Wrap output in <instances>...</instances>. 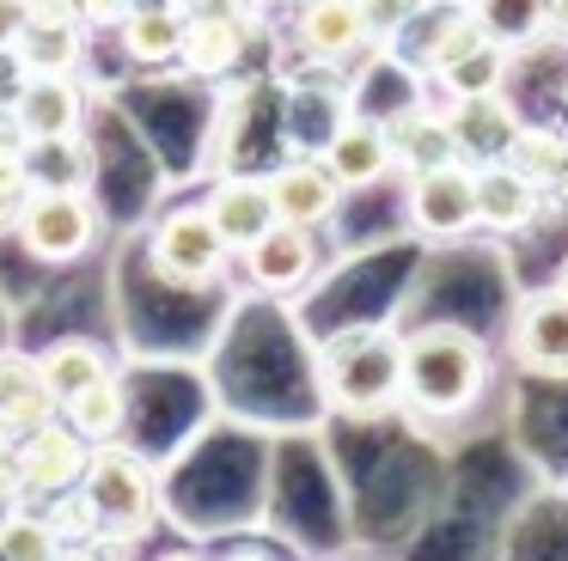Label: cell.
<instances>
[{
	"label": "cell",
	"instance_id": "1",
	"mask_svg": "<svg viewBox=\"0 0 568 561\" xmlns=\"http://www.w3.org/2000/svg\"><path fill=\"white\" fill-rule=\"evenodd\" d=\"M495 385V354L465 324H422L404 336V409L422 421H458Z\"/></svg>",
	"mask_w": 568,
	"mask_h": 561
},
{
	"label": "cell",
	"instance_id": "2",
	"mask_svg": "<svg viewBox=\"0 0 568 561\" xmlns=\"http://www.w3.org/2000/svg\"><path fill=\"white\" fill-rule=\"evenodd\" d=\"M318 390L336 415H373L404 409V336L385 324L336 329L331 341H318Z\"/></svg>",
	"mask_w": 568,
	"mask_h": 561
},
{
	"label": "cell",
	"instance_id": "3",
	"mask_svg": "<svg viewBox=\"0 0 568 561\" xmlns=\"http://www.w3.org/2000/svg\"><path fill=\"white\" fill-rule=\"evenodd\" d=\"M80 507L92 519V537L104 549H129L135 537L153 531L160 519V470L148 463V451L123 446V439H104L92 446L87 476H80Z\"/></svg>",
	"mask_w": 568,
	"mask_h": 561
},
{
	"label": "cell",
	"instance_id": "4",
	"mask_svg": "<svg viewBox=\"0 0 568 561\" xmlns=\"http://www.w3.org/2000/svg\"><path fill=\"white\" fill-rule=\"evenodd\" d=\"M148 256H153V275L172 280V287H214L233 263V244L221 238L209 207H178L153 226Z\"/></svg>",
	"mask_w": 568,
	"mask_h": 561
},
{
	"label": "cell",
	"instance_id": "5",
	"mask_svg": "<svg viewBox=\"0 0 568 561\" xmlns=\"http://www.w3.org/2000/svg\"><path fill=\"white\" fill-rule=\"evenodd\" d=\"M19 244H26L38 263L62 268L99 244V207L87 190H31L26 214H19Z\"/></svg>",
	"mask_w": 568,
	"mask_h": 561
},
{
	"label": "cell",
	"instance_id": "6",
	"mask_svg": "<svg viewBox=\"0 0 568 561\" xmlns=\"http://www.w3.org/2000/svg\"><path fill=\"white\" fill-rule=\"evenodd\" d=\"M404 214H409V226H416L422 238H434V244L477 232V165L446 159V165L409 171Z\"/></svg>",
	"mask_w": 568,
	"mask_h": 561
},
{
	"label": "cell",
	"instance_id": "7",
	"mask_svg": "<svg viewBox=\"0 0 568 561\" xmlns=\"http://www.w3.org/2000/svg\"><path fill=\"white\" fill-rule=\"evenodd\" d=\"M92 458V439L80 427H68L62 415L43 427H31L26 439H13V463H19V482H26V507H50V500L74 494L80 476H87Z\"/></svg>",
	"mask_w": 568,
	"mask_h": 561
},
{
	"label": "cell",
	"instance_id": "8",
	"mask_svg": "<svg viewBox=\"0 0 568 561\" xmlns=\"http://www.w3.org/2000/svg\"><path fill=\"white\" fill-rule=\"evenodd\" d=\"M507 354L531 378H568V293H526L507 324Z\"/></svg>",
	"mask_w": 568,
	"mask_h": 561
},
{
	"label": "cell",
	"instance_id": "9",
	"mask_svg": "<svg viewBox=\"0 0 568 561\" xmlns=\"http://www.w3.org/2000/svg\"><path fill=\"white\" fill-rule=\"evenodd\" d=\"M245 43H251V24H245V7L233 0H196L184 19V68L202 73V80H221L245 61Z\"/></svg>",
	"mask_w": 568,
	"mask_h": 561
},
{
	"label": "cell",
	"instance_id": "10",
	"mask_svg": "<svg viewBox=\"0 0 568 561\" xmlns=\"http://www.w3.org/2000/svg\"><path fill=\"white\" fill-rule=\"evenodd\" d=\"M446 129H453V146L465 165H495L519 134V110L507 92H465L446 104Z\"/></svg>",
	"mask_w": 568,
	"mask_h": 561
},
{
	"label": "cell",
	"instance_id": "11",
	"mask_svg": "<svg viewBox=\"0 0 568 561\" xmlns=\"http://www.w3.org/2000/svg\"><path fill=\"white\" fill-rule=\"evenodd\" d=\"M294 43L306 61L318 68H343L361 49L373 43L367 19H361V0H300L294 7Z\"/></svg>",
	"mask_w": 568,
	"mask_h": 561
},
{
	"label": "cell",
	"instance_id": "12",
	"mask_svg": "<svg viewBox=\"0 0 568 561\" xmlns=\"http://www.w3.org/2000/svg\"><path fill=\"white\" fill-rule=\"evenodd\" d=\"M343 183H336V171L324 165L318 153H300L287 159V165L270 171V202H275V220H294V226H331L336 207H343Z\"/></svg>",
	"mask_w": 568,
	"mask_h": 561
},
{
	"label": "cell",
	"instance_id": "13",
	"mask_svg": "<svg viewBox=\"0 0 568 561\" xmlns=\"http://www.w3.org/2000/svg\"><path fill=\"white\" fill-rule=\"evenodd\" d=\"M7 110H13L26 141H68L87 122V92H80L74 73H31Z\"/></svg>",
	"mask_w": 568,
	"mask_h": 561
},
{
	"label": "cell",
	"instance_id": "14",
	"mask_svg": "<svg viewBox=\"0 0 568 561\" xmlns=\"http://www.w3.org/2000/svg\"><path fill=\"white\" fill-rule=\"evenodd\" d=\"M318 159L336 171L343 190H367V183H379V177H392V171H397L385 116H343L331 134H324Z\"/></svg>",
	"mask_w": 568,
	"mask_h": 561
},
{
	"label": "cell",
	"instance_id": "15",
	"mask_svg": "<svg viewBox=\"0 0 568 561\" xmlns=\"http://www.w3.org/2000/svg\"><path fill=\"white\" fill-rule=\"evenodd\" d=\"M245 275H251V287H263V293H300L318 275V238H312V226L275 220V226L245 251Z\"/></svg>",
	"mask_w": 568,
	"mask_h": 561
},
{
	"label": "cell",
	"instance_id": "16",
	"mask_svg": "<svg viewBox=\"0 0 568 561\" xmlns=\"http://www.w3.org/2000/svg\"><path fill=\"white\" fill-rule=\"evenodd\" d=\"M209 220L221 226V238L233 244V256H245L251 244L263 238V232L275 226V202H270V177H245V171H233V177H221L209 190Z\"/></svg>",
	"mask_w": 568,
	"mask_h": 561
},
{
	"label": "cell",
	"instance_id": "17",
	"mask_svg": "<svg viewBox=\"0 0 568 561\" xmlns=\"http://www.w3.org/2000/svg\"><path fill=\"white\" fill-rule=\"evenodd\" d=\"M43 421H55V397H50V378H43V360L38 354H19V348H0V434L26 439Z\"/></svg>",
	"mask_w": 568,
	"mask_h": 561
},
{
	"label": "cell",
	"instance_id": "18",
	"mask_svg": "<svg viewBox=\"0 0 568 561\" xmlns=\"http://www.w3.org/2000/svg\"><path fill=\"white\" fill-rule=\"evenodd\" d=\"M385 134H392V159L397 171H428V165H446V159H458L453 146V129H446V110L422 104V98H409V104H397L392 116H385Z\"/></svg>",
	"mask_w": 568,
	"mask_h": 561
},
{
	"label": "cell",
	"instance_id": "19",
	"mask_svg": "<svg viewBox=\"0 0 568 561\" xmlns=\"http://www.w3.org/2000/svg\"><path fill=\"white\" fill-rule=\"evenodd\" d=\"M544 214V190L531 177H519L507 159L477 165V226L489 232H526Z\"/></svg>",
	"mask_w": 568,
	"mask_h": 561
},
{
	"label": "cell",
	"instance_id": "20",
	"mask_svg": "<svg viewBox=\"0 0 568 561\" xmlns=\"http://www.w3.org/2000/svg\"><path fill=\"white\" fill-rule=\"evenodd\" d=\"M184 19H190V7H172V0H135V12L116 24L123 55L135 61V68H165V61H178L184 55Z\"/></svg>",
	"mask_w": 568,
	"mask_h": 561
},
{
	"label": "cell",
	"instance_id": "21",
	"mask_svg": "<svg viewBox=\"0 0 568 561\" xmlns=\"http://www.w3.org/2000/svg\"><path fill=\"white\" fill-rule=\"evenodd\" d=\"M38 360H43V378H50L55 415H62V402H68V397H80V390L99 385L104 373H116V360H111V354H104L92 336H62V341H50V348H43Z\"/></svg>",
	"mask_w": 568,
	"mask_h": 561
},
{
	"label": "cell",
	"instance_id": "22",
	"mask_svg": "<svg viewBox=\"0 0 568 561\" xmlns=\"http://www.w3.org/2000/svg\"><path fill=\"white\" fill-rule=\"evenodd\" d=\"M62 421L80 427L92 446L104 439H123V421H129V390H123V373H104L99 385H87L80 397L62 402Z\"/></svg>",
	"mask_w": 568,
	"mask_h": 561
},
{
	"label": "cell",
	"instance_id": "23",
	"mask_svg": "<svg viewBox=\"0 0 568 561\" xmlns=\"http://www.w3.org/2000/svg\"><path fill=\"white\" fill-rule=\"evenodd\" d=\"M507 165H514L519 177H531L544 195H556V183H562V171H568V134L550 129V122H519L514 146H507Z\"/></svg>",
	"mask_w": 568,
	"mask_h": 561
},
{
	"label": "cell",
	"instance_id": "24",
	"mask_svg": "<svg viewBox=\"0 0 568 561\" xmlns=\"http://www.w3.org/2000/svg\"><path fill=\"white\" fill-rule=\"evenodd\" d=\"M26 165H31V190H87V177H92V153L80 134H68V141H31Z\"/></svg>",
	"mask_w": 568,
	"mask_h": 561
},
{
	"label": "cell",
	"instance_id": "25",
	"mask_svg": "<svg viewBox=\"0 0 568 561\" xmlns=\"http://www.w3.org/2000/svg\"><path fill=\"white\" fill-rule=\"evenodd\" d=\"M13 49L26 61V73H74L80 55H87V24H26V37Z\"/></svg>",
	"mask_w": 568,
	"mask_h": 561
},
{
	"label": "cell",
	"instance_id": "26",
	"mask_svg": "<svg viewBox=\"0 0 568 561\" xmlns=\"http://www.w3.org/2000/svg\"><path fill=\"white\" fill-rule=\"evenodd\" d=\"M470 12H477V24L495 37L501 49H526V43H538V37H550L544 31V0H465Z\"/></svg>",
	"mask_w": 568,
	"mask_h": 561
},
{
	"label": "cell",
	"instance_id": "27",
	"mask_svg": "<svg viewBox=\"0 0 568 561\" xmlns=\"http://www.w3.org/2000/svg\"><path fill=\"white\" fill-rule=\"evenodd\" d=\"M55 555H62V537H55L43 507H13L0 519V561H55Z\"/></svg>",
	"mask_w": 568,
	"mask_h": 561
},
{
	"label": "cell",
	"instance_id": "28",
	"mask_svg": "<svg viewBox=\"0 0 568 561\" xmlns=\"http://www.w3.org/2000/svg\"><path fill=\"white\" fill-rule=\"evenodd\" d=\"M31 202V165L26 146H0V232H19V214Z\"/></svg>",
	"mask_w": 568,
	"mask_h": 561
},
{
	"label": "cell",
	"instance_id": "29",
	"mask_svg": "<svg viewBox=\"0 0 568 561\" xmlns=\"http://www.w3.org/2000/svg\"><path fill=\"white\" fill-rule=\"evenodd\" d=\"M422 7H428V0H361V19H367L373 43H397V37L416 24Z\"/></svg>",
	"mask_w": 568,
	"mask_h": 561
},
{
	"label": "cell",
	"instance_id": "30",
	"mask_svg": "<svg viewBox=\"0 0 568 561\" xmlns=\"http://www.w3.org/2000/svg\"><path fill=\"white\" fill-rule=\"evenodd\" d=\"M74 7H80V24H87V31H116V24L135 12V0H74Z\"/></svg>",
	"mask_w": 568,
	"mask_h": 561
},
{
	"label": "cell",
	"instance_id": "31",
	"mask_svg": "<svg viewBox=\"0 0 568 561\" xmlns=\"http://www.w3.org/2000/svg\"><path fill=\"white\" fill-rule=\"evenodd\" d=\"M13 507H26V482H19V463H13V446H0V519Z\"/></svg>",
	"mask_w": 568,
	"mask_h": 561
},
{
	"label": "cell",
	"instance_id": "32",
	"mask_svg": "<svg viewBox=\"0 0 568 561\" xmlns=\"http://www.w3.org/2000/svg\"><path fill=\"white\" fill-rule=\"evenodd\" d=\"M26 80H31V73H26V61H19V49H0V110L13 104Z\"/></svg>",
	"mask_w": 568,
	"mask_h": 561
},
{
	"label": "cell",
	"instance_id": "33",
	"mask_svg": "<svg viewBox=\"0 0 568 561\" xmlns=\"http://www.w3.org/2000/svg\"><path fill=\"white\" fill-rule=\"evenodd\" d=\"M26 24H31L26 0H0V49H13L19 37H26Z\"/></svg>",
	"mask_w": 568,
	"mask_h": 561
},
{
	"label": "cell",
	"instance_id": "34",
	"mask_svg": "<svg viewBox=\"0 0 568 561\" xmlns=\"http://www.w3.org/2000/svg\"><path fill=\"white\" fill-rule=\"evenodd\" d=\"M26 7H31V24H80L74 0H26Z\"/></svg>",
	"mask_w": 568,
	"mask_h": 561
},
{
	"label": "cell",
	"instance_id": "35",
	"mask_svg": "<svg viewBox=\"0 0 568 561\" xmlns=\"http://www.w3.org/2000/svg\"><path fill=\"white\" fill-rule=\"evenodd\" d=\"M544 31L568 43V0H544Z\"/></svg>",
	"mask_w": 568,
	"mask_h": 561
},
{
	"label": "cell",
	"instance_id": "36",
	"mask_svg": "<svg viewBox=\"0 0 568 561\" xmlns=\"http://www.w3.org/2000/svg\"><path fill=\"white\" fill-rule=\"evenodd\" d=\"M55 561H111V555H104V543H62Z\"/></svg>",
	"mask_w": 568,
	"mask_h": 561
},
{
	"label": "cell",
	"instance_id": "37",
	"mask_svg": "<svg viewBox=\"0 0 568 561\" xmlns=\"http://www.w3.org/2000/svg\"><path fill=\"white\" fill-rule=\"evenodd\" d=\"M221 561H270L263 549H233V555H221Z\"/></svg>",
	"mask_w": 568,
	"mask_h": 561
},
{
	"label": "cell",
	"instance_id": "38",
	"mask_svg": "<svg viewBox=\"0 0 568 561\" xmlns=\"http://www.w3.org/2000/svg\"><path fill=\"white\" fill-rule=\"evenodd\" d=\"M160 561H209V555H196V549H172V555H160Z\"/></svg>",
	"mask_w": 568,
	"mask_h": 561
},
{
	"label": "cell",
	"instance_id": "39",
	"mask_svg": "<svg viewBox=\"0 0 568 561\" xmlns=\"http://www.w3.org/2000/svg\"><path fill=\"white\" fill-rule=\"evenodd\" d=\"M556 293H568V256H562V268H556V280H550Z\"/></svg>",
	"mask_w": 568,
	"mask_h": 561
},
{
	"label": "cell",
	"instance_id": "40",
	"mask_svg": "<svg viewBox=\"0 0 568 561\" xmlns=\"http://www.w3.org/2000/svg\"><path fill=\"white\" fill-rule=\"evenodd\" d=\"M556 202H562V207H568V171H562V183H556Z\"/></svg>",
	"mask_w": 568,
	"mask_h": 561
},
{
	"label": "cell",
	"instance_id": "41",
	"mask_svg": "<svg viewBox=\"0 0 568 561\" xmlns=\"http://www.w3.org/2000/svg\"><path fill=\"white\" fill-rule=\"evenodd\" d=\"M0 446H13V439H7V434H0Z\"/></svg>",
	"mask_w": 568,
	"mask_h": 561
},
{
	"label": "cell",
	"instance_id": "42",
	"mask_svg": "<svg viewBox=\"0 0 568 561\" xmlns=\"http://www.w3.org/2000/svg\"><path fill=\"white\" fill-rule=\"evenodd\" d=\"M233 7H245V0H233Z\"/></svg>",
	"mask_w": 568,
	"mask_h": 561
}]
</instances>
